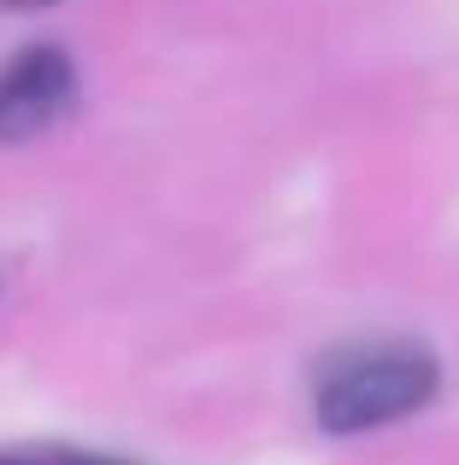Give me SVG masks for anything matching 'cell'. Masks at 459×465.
I'll return each mask as SVG.
<instances>
[{"label":"cell","instance_id":"277c9868","mask_svg":"<svg viewBox=\"0 0 459 465\" xmlns=\"http://www.w3.org/2000/svg\"><path fill=\"white\" fill-rule=\"evenodd\" d=\"M0 465H54V460H0Z\"/></svg>","mask_w":459,"mask_h":465},{"label":"cell","instance_id":"6da1fadb","mask_svg":"<svg viewBox=\"0 0 459 465\" xmlns=\"http://www.w3.org/2000/svg\"><path fill=\"white\" fill-rule=\"evenodd\" d=\"M442 389V365L418 341H366L324 360L312 383V412L330 436H359L430 407Z\"/></svg>","mask_w":459,"mask_h":465},{"label":"cell","instance_id":"7a4b0ae2","mask_svg":"<svg viewBox=\"0 0 459 465\" xmlns=\"http://www.w3.org/2000/svg\"><path fill=\"white\" fill-rule=\"evenodd\" d=\"M77 106V71L59 47H24L0 71V148L54 130Z\"/></svg>","mask_w":459,"mask_h":465},{"label":"cell","instance_id":"3957f363","mask_svg":"<svg viewBox=\"0 0 459 465\" xmlns=\"http://www.w3.org/2000/svg\"><path fill=\"white\" fill-rule=\"evenodd\" d=\"M54 465H124V460H106V454H47Z\"/></svg>","mask_w":459,"mask_h":465}]
</instances>
